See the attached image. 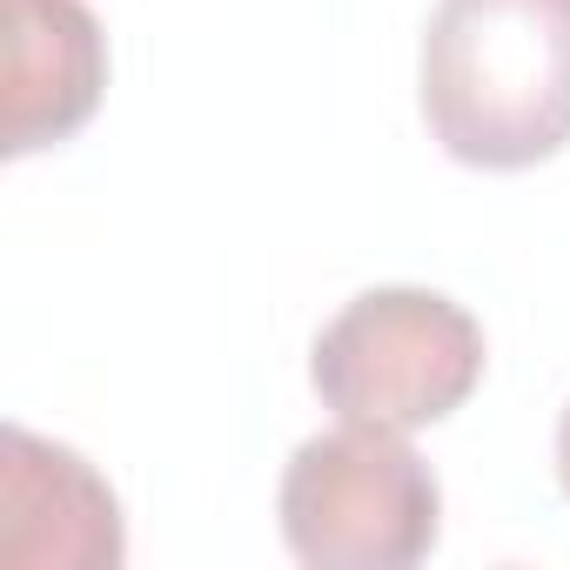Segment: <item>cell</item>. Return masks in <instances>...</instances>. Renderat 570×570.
I'll return each mask as SVG.
<instances>
[{"label": "cell", "instance_id": "cell-5", "mask_svg": "<svg viewBox=\"0 0 570 570\" xmlns=\"http://www.w3.org/2000/svg\"><path fill=\"white\" fill-rule=\"evenodd\" d=\"M121 550V503L81 450L48 443L21 423L0 430V563L115 570Z\"/></svg>", "mask_w": 570, "mask_h": 570}, {"label": "cell", "instance_id": "cell-4", "mask_svg": "<svg viewBox=\"0 0 570 570\" xmlns=\"http://www.w3.org/2000/svg\"><path fill=\"white\" fill-rule=\"evenodd\" d=\"M108 88V35L88 0H0V155L81 135Z\"/></svg>", "mask_w": 570, "mask_h": 570}, {"label": "cell", "instance_id": "cell-1", "mask_svg": "<svg viewBox=\"0 0 570 570\" xmlns=\"http://www.w3.org/2000/svg\"><path fill=\"white\" fill-rule=\"evenodd\" d=\"M423 121L463 168L517 175L570 141V0H436Z\"/></svg>", "mask_w": 570, "mask_h": 570}, {"label": "cell", "instance_id": "cell-3", "mask_svg": "<svg viewBox=\"0 0 570 570\" xmlns=\"http://www.w3.org/2000/svg\"><path fill=\"white\" fill-rule=\"evenodd\" d=\"M309 383L343 423L430 430L456 416L483 383V330L436 289H363L343 303L316 350Z\"/></svg>", "mask_w": 570, "mask_h": 570}, {"label": "cell", "instance_id": "cell-6", "mask_svg": "<svg viewBox=\"0 0 570 570\" xmlns=\"http://www.w3.org/2000/svg\"><path fill=\"white\" fill-rule=\"evenodd\" d=\"M557 476H563V497H570V410L557 416Z\"/></svg>", "mask_w": 570, "mask_h": 570}, {"label": "cell", "instance_id": "cell-2", "mask_svg": "<svg viewBox=\"0 0 570 570\" xmlns=\"http://www.w3.org/2000/svg\"><path fill=\"white\" fill-rule=\"evenodd\" d=\"M275 517L289 557L309 570H410L436 550L443 490L403 430L336 423L296 443Z\"/></svg>", "mask_w": 570, "mask_h": 570}]
</instances>
